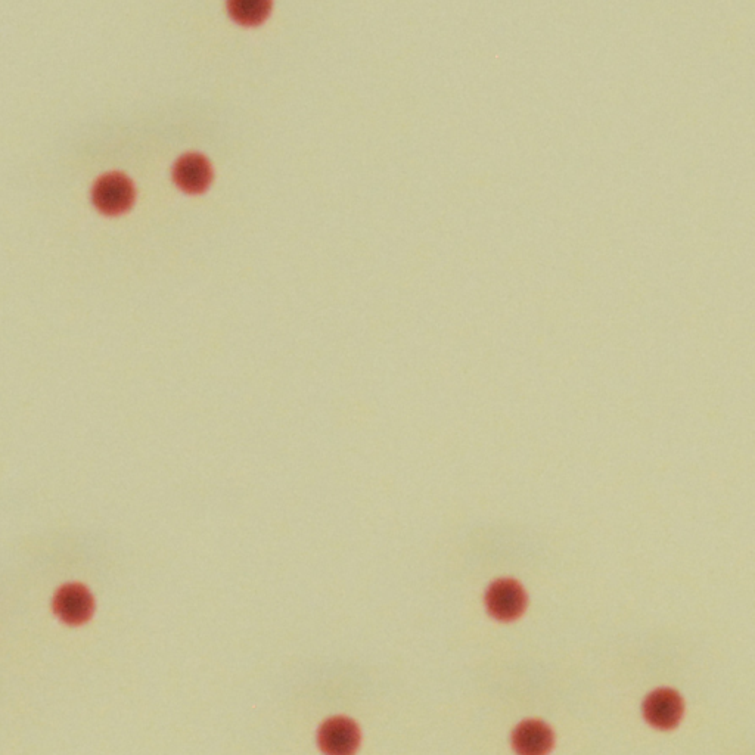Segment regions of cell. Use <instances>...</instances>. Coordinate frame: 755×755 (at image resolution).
<instances>
[{"label": "cell", "instance_id": "6da1fadb", "mask_svg": "<svg viewBox=\"0 0 755 755\" xmlns=\"http://www.w3.org/2000/svg\"><path fill=\"white\" fill-rule=\"evenodd\" d=\"M135 189L132 182L120 173L102 176L93 188V203L99 210L108 214H117L127 210L133 203Z\"/></svg>", "mask_w": 755, "mask_h": 755}, {"label": "cell", "instance_id": "7a4b0ae2", "mask_svg": "<svg viewBox=\"0 0 755 755\" xmlns=\"http://www.w3.org/2000/svg\"><path fill=\"white\" fill-rule=\"evenodd\" d=\"M54 608L67 624L85 623L93 612L92 595L80 584H67L55 596Z\"/></svg>", "mask_w": 755, "mask_h": 755}, {"label": "cell", "instance_id": "3957f363", "mask_svg": "<svg viewBox=\"0 0 755 755\" xmlns=\"http://www.w3.org/2000/svg\"><path fill=\"white\" fill-rule=\"evenodd\" d=\"M645 717L658 729H673L683 713L682 699L671 689H660L646 699Z\"/></svg>", "mask_w": 755, "mask_h": 755}, {"label": "cell", "instance_id": "277c9868", "mask_svg": "<svg viewBox=\"0 0 755 755\" xmlns=\"http://www.w3.org/2000/svg\"><path fill=\"white\" fill-rule=\"evenodd\" d=\"M524 604L523 590L512 581H499L494 584L487 595L490 612L503 621L517 618L523 612Z\"/></svg>", "mask_w": 755, "mask_h": 755}, {"label": "cell", "instance_id": "5b68a950", "mask_svg": "<svg viewBox=\"0 0 755 755\" xmlns=\"http://www.w3.org/2000/svg\"><path fill=\"white\" fill-rule=\"evenodd\" d=\"M359 742L356 726L346 719H334L323 726L320 744L328 755H351Z\"/></svg>", "mask_w": 755, "mask_h": 755}, {"label": "cell", "instance_id": "8992f818", "mask_svg": "<svg viewBox=\"0 0 755 755\" xmlns=\"http://www.w3.org/2000/svg\"><path fill=\"white\" fill-rule=\"evenodd\" d=\"M175 180L180 188L189 192H201L210 183L213 172L207 158L201 154L183 155L175 166Z\"/></svg>", "mask_w": 755, "mask_h": 755}, {"label": "cell", "instance_id": "52a82bcc", "mask_svg": "<svg viewBox=\"0 0 755 755\" xmlns=\"http://www.w3.org/2000/svg\"><path fill=\"white\" fill-rule=\"evenodd\" d=\"M552 744V730L545 723L530 720L515 730L514 747L520 755H546Z\"/></svg>", "mask_w": 755, "mask_h": 755}, {"label": "cell", "instance_id": "ba28073f", "mask_svg": "<svg viewBox=\"0 0 755 755\" xmlns=\"http://www.w3.org/2000/svg\"><path fill=\"white\" fill-rule=\"evenodd\" d=\"M272 3L269 0H232L228 3L233 20L245 26H256L269 15Z\"/></svg>", "mask_w": 755, "mask_h": 755}]
</instances>
